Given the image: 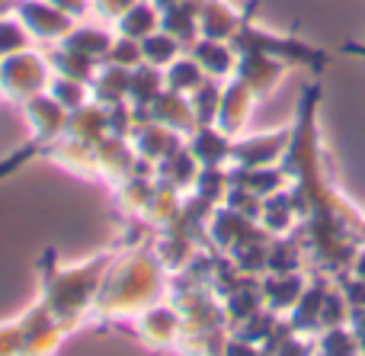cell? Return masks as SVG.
<instances>
[{
  "instance_id": "5b68a950",
  "label": "cell",
  "mask_w": 365,
  "mask_h": 356,
  "mask_svg": "<svg viewBox=\"0 0 365 356\" xmlns=\"http://www.w3.org/2000/svg\"><path fill=\"white\" fill-rule=\"evenodd\" d=\"M23 109H26V122H29L32 141H36L38 148H45V145H51L55 138H61L64 128H68V116L71 113L48 93V90L38 93V96H32V100H26Z\"/></svg>"
},
{
  "instance_id": "3957f363",
  "label": "cell",
  "mask_w": 365,
  "mask_h": 356,
  "mask_svg": "<svg viewBox=\"0 0 365 356\" xmlns=\"http://www.w3.org/2000/svg\"><path fill=\"white\" fill-rule=\"evenodd\" d=\"M295 128L282 132H259V135H237L231 148V167H269L285 161Z\"/></svg>"
},
{
  "instance_id": "d4e9b609",
  "label": "cell",
  "mask_w": 365,
  "mask_h": 356,
  "mask_svg": "<svg viewBox=\"0 0 365 356\" xmlns=\"http://www.w3.org/2000/svg\"><path fill=\"white\" fill-rule=\"evenodd\" d=\"M6 10H13V0H0V13H6Z\"/></svg>"
},
{
  "instance_id": "44dd1931",
  "label": "cell",
  "mask_w": 365,
  "mask_h": 356,
  "mask_svg": "<svg viewBox=\"0 0 365 356\" xmlns=\"http://www.w3.org/2000/svg\"><path fill=\"white\" fill-rule=\"evenodd\" d=\"M132 4L135 0H90V16L106 23V26H115V19H119Z\"/></svg>"
},
{
  "instance_id": "603a6c76",
  "label": "cell",
  "mask_w": 365,
  "mask_h": 356,
  "mask_svg": "<svg viewBox=\"0 0 365 356\" xmlns=\"http://www.w3.org/2000/svg\"><path fill=\"white\" fill-rule=\"evenodd\" d=\"M154 4H158L160 10H170V6H177V4H186V0H154Z\"/></svg>"
},
{
  "instance_id": "4fadbf2b",
  "label": "cell",
  "mask_w": 365,
  "mask_h": 356,
  "mask_svg": "<svg viewBox=\"0 0 365 356\" xmlns=\"http://www.w3.org/2000/svg\"><path fill=\"white\" fill-rule=\"evenodd\" d=\"M160 16H164V10H160L154 0H135L132 6H128L125 13H122L119 19H115V36H128V39H148L151 32L160 29Z\"/></svg>"
},
{
  "instance_id": "6da1fadb",
  "label": "cell",
  "mask_w": 365,
  "mask_h": 356,
  "mask_svg": "<svg viewBox=\"0 0 365 356\" xmlns=\"http://www.w3.org/2000/svg\"><path fill=\"white\" fill-rule=\"evenodd\" d=\"M160 276L164 263L151 250H128L115 257L103 276L93 312H103L106 318H138L145 308H151L160 289Z\"/></svg>"
},
{
  "instance_id": "d6986e66",
  "label": "cell",
  "mask_w": 365,
  "mask_h": 356,
  "mask_svg": "<svg viewBox=\"0 0 365 356\" xmlns=\"http://www.w3.org/2000/svg\"><path fill=\"white\" fill-rule=\"evenodd\" d=\"M106 61L135 71L138 64H145V58H141V42H138V39H128V36H115V42H113V49H109Z\"/></svg>"
},
{
  "instance_id": "52a82bcc",
  "label": "cell",
  "mask_w": 365,
  "mask_h": 356,
  "mask_svg": "<svg viewBox=\"0 0 365 356\" xmlns=\"http://www.w3.org/2000/svg\"><path fill=\"white\" fill-rule=\"evenodd\" d=\"M135 171H138V154L132 148V138L106 135L103 141H96V177L109 180V183H122Z\"/></svg>"
},
{
  "instance_id": "9a60e30c",
  "label": "cell",
  "mask_w": 365,
  "mask_h": 356,
  "mask_svg": "<svg viewBox=\"0 0 365 356\" xmlns=\"http://www.w3.org/2000/svg\"><path fill=\"white\" fill-rule=\"evenodd\" d=\"M205 81H208L205 71L199 68V61H195L189 51H182L177 61L164 68V83H167V90H173V93L189 96V93H195Z\"/></svg>"
},
{
  "instance_id": "5bb4252c",
  "label": "cell",
  "mask_w": 365,
  "mask_h": 356,
  "mask_svg": "<svg viewBox=\"0 0 365 356\" xmlns=\"http://www.w3.org/2000/svg\"><path fill=\"white\" fill-rule=\"evenodd\" d=\"M167 90L164 83V71L160 68H151V64H138V68L132 71V81H128V106L138 109L141 116L148 113V106H151L154 100H158L160 93Z\"/></svg>"
},
{
  "instance_id": "ba28073f",
  "label": "cell",
  "mask_w": 365,
  "mask_h": 356,
  "mask_svg": "<svg viewBox=\"0 0 365 356\" xmlns=\"http://www.w3.org/2000/svg\"><path fill=\"white\" fill-rule=\"evenodd\" d=\"M237 55L240 58H237L234 77L244 81L257 96L272 93L276 83L282 81V74H285V61H279V58H272V55H263V51H237Z\"/></svg>"
},
{
  "instance_id": "30bf717a",
  "label": "cell",
  "mask_w": 365,
  "mask_h": 356,
  "mask_svg": "<svg viewBox=\"0 0 365 356\" xmlns=\"http://www.w3.org/2000/svg\"><path fill=\"white\" fill-rule=\"evenodd\" d=\"M244 26L247 16L240 10H234V4H227V0H199V36L231 42Z\"/></svg>"
},
{
  "instance_id": "ac0fdd59",
  "label": "cell",
  "mask_w": 365,
  "mask_h": 356,
  "mask_svg": "<svg viewBox=\"0 0 365 356\" xmlns=\"http://www.w3.org/2000/svg\"><path fill=\"white\" fill-rule=\"evenodd\" d=\"M48 93L55 96L58 103H61L68 113H74V109H81L83 103H90L93 96H90V83H83V81H74V77H51V83H48Z\"/></svg>"
},
{
  "instance_id": "ffe728a7",
  "label": "cell",
  "mask_w": 365,
  "mask_h": 356,
  "mask_svg": "<svg viewBox=\"0 0 365 356\" xmlns=\"http://www.w3.org/2000/svg\"><path fill=\"white\" fill-rule=\"evenodd\" d=\"M0 356H23V318L0 325Z\"/></svg>"
},
{
  "instance_id": "7402d4cb",
  "label": "cell",
  "mask_w": 365,
  "mask_h": 356,
  "mask_svg": "<svg viewBox=\"0 0 365 356\" xmlns=\"http://www.w3.org/2000/svg\"><path fill=\"white\" fill-rule=\"evenodd\" d=\"M48 4H55L58 10H64L68 16H74V19H87L90 16V0H48Z\"/></svg>"
},
{
  "instance_id": "8992f818",
  "label": "cell",
  "mask_w": 365,
  "mask_h": 356,
  "mask_svg": "<svg viewBox=\"0 0 365 356\" xmlns=\"http://www.w3.org/2000/svg\"><path fill=\"white\" fill-rule=\"evenodd\" d=\"M257 100H259V96L253 93L244 81H237V77L225 81V87H221L218 116H215V126H218L225 135H231V138L244 135L247 122H250V113H253V103H257Z\"/></svg>"
},
{
  "instance_id": "9c48e42d",
  "label": "cell",
  "mask_w": 365,
  "mask_h": 356,
  "mask_svg": "<svg viewBox=\"0 0 365 356\" xmlns=\"http://www.w3.org/2000/svg\"><path fill=\"white\" fill-rule=\"evenodd\" d=\"M186 51L199 61V68L205 71V77H212V81H231L234 71H237L240 55H237V49H234V42L199 36Z\"/></svg>"
},
{
  "instance_id": "2e32d148",
  "label": "cell",
  "mask_w": 365,
  "mask_h": 356,
  "mask_svg": "<svg viewBox=\"0 0 365 356\" xmlns=\"http://www.w3.org/2000/svg\"><path fill=\"white\" fill-rule=\"evenodd\" d=\"M182 51H186V45H182L180 39H173L170 32H164V29H158L148 39H141V58H145V64H151V68L164 71L167 64L177 61Z\"/></svg>"
},
{
  "instance_id": "8fae6325",
  "label": "cell",
  "mask_w": 365,
  "mask_h": 356,
  "mask_svg": "<svg viewBox=\"0 0 365 356\" xmlns=\"http://www.w3.org/2000/svg\"><path fill=\"white\" fill-rule=\"evenodd\" d=\"M115 42V29L106 23H87V19H77L74 29L64 36L61 45H68V49L81 51V55H87L90 61H106L109 58V49H113Z\"/></svg>"
},
{
  "instance_id": "277c9868",
  "label": "cell",
  "mask_w": 365,
  "mask_h": 356,
  "mask_svg": "<svg viewBox=\"0 0 365 356\" xmlns=\"http://www.w3.org/2000/svg\"><path fill=\"white\" fill-rule=\"evenodd\" d=\"M13 10H16V16L26 23L32 42L58 45V42H64V36H68L77 23L74 16H68V13L58 10V6L48 4V0H16Z\"/></svg>"
},
{
  "instance_id": "e0dca14e",
  "label": "cell",
  "mask_w": 365,
  "mask_h": 356,
  "mask_svg": "<svg viewBox=\"0 0 365 356\" xmlns=\"http://www.w3.org/2000/svg\"><path fill=\"white\" fill-rule=\"evenodd\" d=\"M29 45H32V36L23 19L16 16V10L0 13V58H10L16 51L29 49Z\"/></svg>"
},
{
  "instance_id": "7a4b0ae2",
  "label": "cell",
  "mask_w": 365,
  "mask_h": 356,
  "mask_svg": "<svg viewBox=\"0 0 365 356\" xmlns=\"http://www.w3.org/2000/svg\"><path fill=\"white\" fill-rule=\"evenodd\" d=\"M48 55L36 49H23L10 58H0V96L13 103H26L32 96L45 93L51 83Z\"/></svg>"
},
{
  "instance_id": "cb8c5ba5",
  "label": "cell",
  "mask_w": 365,
  "mask_h": 356,
  "mask_svg": "<svg viewBox=\"0 0 365 356\" xmlns=\"http://www.w3.org/2000/svg\"><path fill=\"white\" fill-rule=\"evenodd\" d=\"M308 135H314V128H311V113H308ZM311 151H314V138H308V151L304 154H311Z\"/></svg>"
},
{
  "instance_id": "7c38bea8",
  "label": "cell",
  "mask_w": 365,
  "mask_h": 356,
  "mask_svg": "<svg viewBox=\"0 0 365 356\" xmlns=\"http://www.w3.org/2000/svg\"><path fill=\"white\" fill-rule=\"evenodd\" d=\"M128 81H132V71L128 68L113 64V61H100L93 81H90V96L100 106H122L128 100Z\"/></svg>"
}]
</instances>
